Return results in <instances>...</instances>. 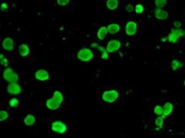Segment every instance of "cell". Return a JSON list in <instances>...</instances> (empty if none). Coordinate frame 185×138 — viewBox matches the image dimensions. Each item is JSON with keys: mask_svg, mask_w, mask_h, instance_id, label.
<instances>
[{"mask_svg": "<svg viewBox=\"0 0 185 138\" xmlns=\"http://www.w3.org/2000/svg\"><path fill=\"white\" fill-rule=\"evenodd\" d=\"M77 58L80 61L86 62V61H90L92 58H93V53H92V51L91 49H90V48H83L78 51Z\"/></svg>", "mask_w": 185, "mask_h": 138, "instance_id": "cell-1", "label": "cell"}, {"mask_svg": "<svg viewBox=\"0 0 185 138\" xmlns=\"http://www.w3.org/2000/svg\"><path fill=\"white\" fill-rule=\"evenodd\" d=\"M3 78L10 84L16 83L19 81V76L12 68H8L3 72Z\"/></svg>", "mask_w": 185, "mask_h": 138, "instance_id": "cell-2", "label": "cell"}, {"mask_svg": "<svg viewBox=\"0 0 185 138\" xmlns=\"http://www.w3.org/2000/svg\"><path fill=\"white\" fill-rule=\"evenodd\" d=\"M118 97H119V93L116 90L106 91L103 94V99L107 103L114 102L115 101H117Z\"/></svg>", "mask_w": 185, "mask_h": 138, "instance_id": "cell-3", "label": "cell"}, {"mask_svg": "<svg viewBox=\"0 0 185 138\" xmlns=\"http://www.w3.org/2000/svg\"><path fill=\"white\" fill-rule=\"evenodd\" d=\"M52 130L59 134H64L67 130L66 125L60 121H56L52 124Z\"/></svg>", "mask_w": 185, "mask_h": 138, "instance_id": "cell-4", "label": "cell"}, {"mask_svg": "<svg viewBox=\"0 0 185 138\" xmlns=\"http://www.w3.org/2000/svg\"><path fill=\"white\" fill-rule=\"evenodd\" d=\"M121 46V43L119 40L113 39L110 40V42H108L107 45H106V51L108 52H115L120 49Z\"/></svg>", "mask_w": 185, "mask_h": 138, "instance_id": "cell-5", "label": "cell"}, {"mask_svg": "<svg viewBox=\"0 0 185 138\" xmlns=\"http://www.w3.org/2000/svg\"><path fill=\"white\" fill-rule=\"evenodd\" d=\"M137 30V23L134 21H130L126 25V33L127 35H134Z\"/></svg>", "mask_w": 185, "mask_h": 138, "instance_id": "cell-6", "label": "cell"}, {"mask_svg": "<svg viewBox=\"0 0 185 138\" xmlns=\"http://www.w3.org/2000/svg\"><path fill=\"white\" fill-rule=\"evenodd\" d=\"M61 103V101L53 97L50 99L47 100V101H46V107H48L49 109L54 111V110H57L60 107Z\"/></svg>", "mask_w": 185, "mask_h": 138, "instance_id": "cell-7", "label": "cell"}, {"mask_svg": "<svg viewBox=\"0 0 185 138\" xmlns=\"http://www.w3.org/2000/svg\"><path fill=\"white\" fill-rule=\"evenodd\" d=\"M35 78L38 81H47L49 79V73L47 72V71L43 70V69H40V70L37 71L35 72Z\"/></svg>", "mask_w": 185, "mask_h": 138, "instance_id": "cell-8", "label": "cell"}, {"mask_svg": "<svg viewBox=\"0 0 185 138\" xmlns=\"http://www.w3.org/2000/svg\"><path fill=\"white\" fill-rule=\"evenodd\" d=\"M7 91L11 94H19L21 93L22 89L17 83L9 84L7 87Z\"/></svg>", "mask_w": 185, "mask_h": 138, "instance_id": "cell-9", "label": "cell"}, {"mask_svg": "<svg viewBox=\"0 0 185 138\" xmlns=\"http://www.w3.org/2000/svg\"><path fill=\"white\" fill-rule=\"evenodd\" d=\"M2 48L6 51H12L14 48V42L11 38H6L2 42Z\"/></svg>", "mask_w": 185, "mask_h": 138, "instance_id": "cell-10", "label": "cell"}, {"mask_svg": "<svg viewBox=\"0 0 185 138\" xmlns=\"http://www.w3.org/2000/svg\"><path fill=\"white\" fill-rule=\"evenodd\" d=\"M155 16H156V19H158L164 20L168 19V13L165 10H163V9L156 8V9H155Z\"/></svg>", "mask_w": 185, "mask_h": 138, "instance_id": "cell-11", "label": "cell"}, {"mask_svg": "<svg viewBox=\"0 0 185 138\" xmlns=\"http://www.w3.org/2000/svg\"><path fill=\"white\" fill-rule=\"evenodd\" d=\"M163 116H161L163 118H165L167 117H168L170 114H171L172 111H173V109H174V106L170 102H167V103L164 104L163 106Z\"/></svg>", "mask_w": 185, "mask_h": 138, "instance_id": "cell-12", "label": "cell"}, {"mask_svg": "<svg viewBox=\"0 0 185 138\" xmlns=\"http://www.w3.org/2000/svg\"><path fill=\"white\" fill-rule=\"evenodd\" d=\"M19 54L22 57H26L27 55H29V48L28 47V45L25 44H22L19 47Z\"/></svg>", "mask_w": 185, "mask_h": 138, "instance_id": "cell-13", "label": "cell"}, {"mask_svg": "<svg viewBox=\"0 0 185 138\" xmlns=\"http://www.w3.org/2000/svg\"><path fill=\"white\" fill-rule=\"evenodd\" d=\"M107 33H108L107 28L105 26H103L99 29V31H98V32H97V37H98L99 39L103 40L105 38V37H106V35H107Z\"/></svg>", "mask_w": 185, "mask_h": 138, "instance_id": "cell-14", "label": "cell"}, {"mask_svg": "<svg viewBox=\"0 0 185 138\" xmlns=\"http://www.w3.org/2000/svg\"><path fill=\"white\" fill-rule=\"evenodd\" d=\"M120 25H119L116 24V23H113V24L109 25L107 26L108 32L110 34H116L120 31Z\"/></svg>", "mask_w": 185, "mask_h": 138, "instance_id": "cell-15", "label": "cell"}, {"mask_svg": "<svg viewBox=\"0 0 185 138\" xmlns=\"http://www.w3.org/2000/svg\"><path fill=\"white\" fill-rule=\"evenodd\" d=\"M35 117L33 114H27L26 117L24 119V123L27 126H32L35 123Z\"/></svg>", "mask_w": 185, "mask_h": 138, "instance_id": "cell-16", "label": "cell"}, {"mask_svg": "<svg viewBox=\"0 0 185 138\" xmlns=\"http://www.w3.org/2000/svg\"><path fill=\"white\" fill-rule=\"evenodd\" d=\"M118 4H119V2L117 0H108L106 2V6L108 7V9H111V10L117 9Z\"/></svg>", "mask_w": 185, "mask_h": 138, "instance_id": "cell-17", "label": "cell"}, {"mask_svg": "<svg viewBox=\"0 0 185 138\" xmlns=\"http://www.w3.org/2000/svg\"><path fill=\"white\" fill-rule=\"evenodd\" d=\"M97 50L101 52V58L103 60H107L108 58H109V55H108V51L105 49L104 48H103L102 46H97Z\"/></svg>", "mask_w": 185, "mask_h": 138, "instance_id": "cell-18", "label": "cell"}, {"mask_svg": "<svg viewBox=\"0 0 185 138\" xmlns=\"http://www.w3.org/2000/svg\"><path fill=\"white\" fill-rule=\"evenodd\" d=\"M184 65L183 63H181V61H179L178 60H174L171 62V68L174 71L178 70L179 68H182Z\"/></svg>", "mask_w": 185, "mask_h": 138, "instance_id": "cell-19", "label": "cell"}, {"mask_svg": "<svg viewBox=\"0 0 185 138\" xmlns=\"http://www.w3.org/2000/svg\"><path fill=\"white\" fill-rule=\"evenodd\" d=\"M179 38H179L178 36H177L176 35H174V33L172 32L170 33L168 36V42H170V43H176V42L178 41Z\"/></svg>", "mask_w": 185, "mask_h": 138, "instance_id": "cell-20", "label": "cell"}, {"mask_svg": "<svg viewBox=\"0 0 185 138\" xmlns=\"http://www.w3.org/2000/svg\"><path fill=\"white\" fill-rule=\"evenodd\" d=\"M171 32L174 33V35H176L177 36H178L179 38L184 37L185 36V31L184 29H172Z\"/></svg>", "mask_w": 185, "mask_h": 138, "instance_id": "cell-21", "label": "cell"}, {"mask_svg": "<svg viewBox=\"0 0 185 138\" xmlns=\"http://www.w3.org/2000/svg\"><path fill=\"white\" fill-rule=\"evenodd\" d=\"M154 113L156 115H159L160 117L163 116V107L161 105H156L154 107Z\"/></svg>", "mask_w": 185, "mask_h": 138, "instance_id": "cell-22", "label": "cell"}, {"mask_svg": "<svg viewBox=\"0 0 185 138\" xmlns=\"http://www.w3.org/2000/svg\"><path fill=\"white\" fill-rule=\"evenodd\" d=\"M167 4V1L166 0H156L155 1V5H156V6L159 9H161V8H163Z\"/></svg>", "mask_w": 185, "mask_h": 138, "instance_id": "cell-23", "label": "cell"}, {"mask_svg": "<svg viewBox=\"0 0 185 138\" xmlns=\"http://www.w3.org/2000/svg\"><path fill=\"white\" fill-rule=\"evenodd\" d=\"M53 97L58 99V100L61 101V102H63V94H61V92L59 91H56L54 92V94H53Z\"/></svg>", "mask_w": 185, "mask_h": 138, "instance_id": "cell-24", "label": "cell"}, {"mask_svg": "<svg viewBox=\"0 0 185 138\" xmlns=\"http://www.w3.org/2000/svg\"><path fill=\"white\" fill-rule=\"evenodd\" d=\"M8 117H9L8 112H6V111H3V110H2V111H0V121H3L4 120H6Z\"/></svg>", "mask_w": 185, "mask_h": 138, "instance_id": "cell-25", "label": "cell"}, {"mask_svg": "<svg viewBox=\"0 0 185 138\" xmlns=\"http://www.w3.org/2000/svg\"><path fill=\"white\" fill-rule=\"evenodd\" d=\"M19 105V101L16 98H13L9 101V106L11 107H17Z\"/></svg>", "mask_w": 185, "mask_h": 138, "instance_id": "cell-26", "label": "cell"}, {"mask_svg": "<svg viewBox=\"0 0 185 138\" xmlns=\"http://www.w3.org/2000/svg\"><path fill=\"white\" fill-rule=\"evenodd\" d=\"M0 61H1L2 65L5 66V67H7V66H8V59H7L6 58L4 57L3 54H1V56H0Z\"/></svg>", "mask_w": 185, "mask_h": 138, "instance_id": "cell-27", "label": "cell"}, {"mask_svg": "<svg viewBox=\"0 0 185 138\" xmlns=\"http://www.w3.org/2000/svg\"><path fill=\"white\" fill-rule=\"evenodd\" d=\"M155 124H156V126L162 127V126H163V117H156V121H155Z\"/></svg>", "mask_w": 185, "mask_h": 138, "instance_id": "cell-28", "label": "cell"}, {"mask_svg": "<svg viewBox=\"0 0 185 138\" xmlns=\"http://www.w3.org/2000/svg\"><path fill=\"white\" fill-rule=\"evenodd\" d=\"M135 12L137 14H141L143 12V6L141 4H137L135 7Z\"/></svg>", "mask_w": 185, "mask_h": 138, "instance_id": "cell-29", "label": "cell"}, {"mask_svg": "<svg viewBox=\"0 0 185 138\" xmlns=\"http://www.w3.org/2000/svg\"><path fill=\"white\" fill-rule=\"evenodd\" d=\"M69 0H58L57 2H58V4L60 5H66L67 3H69Z\"/></svg>", "mask_w": 185, "mask_h": 138, "instance_id": "cell-30", "label": "cell"}, {"mask_svg": "<svg viewBox=\"0 0 185 138\" xmlns=\"http://www.w3.org/2000/svg\"><path fill=\"white\" fill-rule=\"evenodd\" d=\"M126 10H127L128 12H133V10H134V6H133L131 4H128L127 5V7H126Z\"/></svg>", "mask_w": 185, "mask_h": 138, "instance_id": "cell-31", "label": "cell"}, {"mask_svg": "<svg viewBox=\"0 0 185 138\" xmlns=\"http://www.w3.org/2000/svg\"><path fill=\"white\" fill-rule=\"evenodd\" d=\"M1 9L2 12H6L8 10V5L6 3H2L1 5Z\"/></svg>", "mask_w": 185, "mask_h": 138, "instance_id": "cell-32", "label": "cell"}, {"mask_svg": "<svg viewBox=\"0 0 185 138\" xmlns=\"http://www.w3.org/2000/svg\"><path fill=\"white\" fill-rule=\"evenodd\" d=\"M174 26L176 27V28L179 29V28H181V22H179V21H175L174 23Z\"/></svg>", "mask_w": 185, "mask_h": 138, "instance_id": "cell-33", "label": "cell"}, {"mask_svg": "<svg viewBox=\"0 0 185 138\" xmlns=\"http://www.w3.org/2000/svg\"><path fill=\"white\" fill-rule=\"evenodd\" d=\"M97 43H93V44H91V47L92 48H97Z\"/></svg>", "mask_w": 185, "mask_h": 138, "instance_id": "cell-34", "label": "cell"}, {"mask_svg": "<svg viewBox=\"0 0 185 138\" xmlns=\"http://www.w3.org/2000/svg\"><path fill=\"white\" fill-rule=\"evenodd\" d=\"M167 39H168V38H161V41H162V42H164Z\"/></svg>", "mask_w": 185, "mask_h": 138, "instance_id": "cell-35", "label": "cell"}, {"mask_svg": "<svg viewBox=\"0 0 185 138\" xmlns=\"http://www.w3.org/2000/svg\"><path fill=\"white\" fill-rule=\"evenodd\" d=\"M184 85H185V81H184Z\"/></svg>", "mask_w": 185, "mask_h": 138, "instance_id": "cell-36", "label": "cell"}]
</instances>
